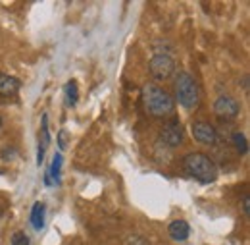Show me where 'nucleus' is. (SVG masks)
Here are the masks:
<instances>
[{"label": "nucleus", "instance_id": "obj_1", "mask_svg": "<svg viewBox=\"0 0 250 245\" xmlns=\"http://www.w3.org/2000/svg\"><path fill=\"white\" fill-rule=\"evenodd\" d=\"M143 104L146 112L156 118H166L175 110V98L154 83H148L143 87Z\"/></svg>", "mask_w": 250, "mask_h": 245}, {"label": "nucleus", "instance_id": "obj_2", "mask_svg": "<svg viewBox=\"0 0 250 245\" xmlns=\"http://www.w3.org/2000/svg\"><path fill=\"white\" fill-rule=\"evenodd\" d=\"M183 168L187 170L190 178L198 180L200 184H212L218 178V166L216 162L202 153H188L183 158Z\"/></svg>", "mask_w": 250, "mask_h": 245}, {"label": "nucleus", "instance_id": "obj_3", "mask_svg": "<svg viewBox=\"0 0 250 245\" xmlns=\"http://www.w3.org/2000/svg\"><path fill=\"white\" fill-rule=\"evenodd\" d=\"M175 97H177V102L187 110L198 104V98H200L198 85L187 72H179L175 75Z\"/></svg>", "mask_w": 250, "mask_h": 245}, {"label": "nucleus", "instance_id": "obj_4", "mask_svg": "<svg viewBox=\"0 0 250 245\" xmlns=\"http://www.w3.org/2000/svg\"><path fill=\"white\" fill-rule=\"evenodd\" d=\"M148 70H150V75L156 81H166V79H169L173 75L175 62L167 52H158L156 56H152L150 62H148Z\"/></svg>", "mask_w": 250, "mask_h": 245}, {"label": "nucleus", "instance_id": "obj_5", "mask_svg": "<svg viewBox=\"0 0 250 245\" xmlns=\"http://www.w3.org/2000/svg\"><path fill=\"white\" fill-rule=\"evenodd\" d=\"M239 110H241L239 100L235 97H231V95H221L214 100V112L219 118H225V120L235 118L239 114Z\"/></svg>", "mask_w": 250, "mask_h": 245}, {"label": "nucleus", "instance_id": "obj_6", "mask_svg": "<svg viewBox=\"0 0 250 245\" xmlns=\"http://www.w3.org/2000/svg\"><path fill=\"white\" fill-rule=\"evenodd\" d=\"M192 137L202 145H214L218 141V131L208 122H196L192 123Z\"/></svg>", "mask_w": 250, "mask_h": 245}, {"label": "nucleus", "instance_id": "obj_7", "mask_svg": "<svg viewBox=\"0 0 250 245\" xmlns=\"http://www.w3.org/2000/svg\"><path fill=\"white\" fill-rule=\"evenodd\" d=\"M160 135H162V141L166 145H169V147H177V145L183 143V127H181V123L175 122V120H169V122L166 123Z\"/></svg>", "mask_w": 250, "mask_h": 245}, {"label": "nucleus", "instance_id": "obj_8", "mask_svg": "<svg viewBox=\"0 0 250 245\" xmlns=\"http://www.w3.org/2000/svg\"><path fill=\"white\" fill-rule=\"evenodd\" d=\"M21 89V81L14 75L0 74V97H14Z\"/></svg>", "mask_w": 250, "mask_h": 245}, {"label": "nucleus", "instance_id": "obj_9", "mask_svg": "<svg viewBox=\"0 0 250 245\" xmlns=\"http://www.w3.org/2000/svg\"><path fill=\"white\" fill-rule=\"evenodd\" d=\"M167 232H169V238L175 240V242H185L190 234V228L185 220H173L169 226H167Z\"/></svg>", "mask_w": 250, "mask_h": 245}, {"label": "nucleus", "instance_id": "obj_10", "mask_svg": "<svg viewBox=\"0 0 250 245\" xmlns=\"http://www.w3.org/2000/svg\"><path fill=\"white\" fill-rule=\"evenodd\" d=\"M50 143V133H48V116L42 114V129H41V141H39V154H37V164L41 166L42 164V158H44V151Z\"/></svg>", "mask_w": 250, "mask_h": 245}, {"label": "nucleus", "instance_id": "obj_11", "mask_svg": "<svg viewBox=\"0 0 250 245\" xmlns=\"http://www.w3.org/2000/svg\"><path fill=\"white\" fill-rule=\"evenodd\" d=\"M31 226L35 230H41L44 226V203L37 201L31 209Z\"/></svg>", "mask_w": 250, "mask_h": 245}, {"label": "nucleus", "instance_id": "obj_12", "mask_svg": "<svg viewBox=\"0 0 250 245\" xmlns=\"http://www.w3.org/2000/svg\"><path fill=\"white\" fill-rule=\"evenodd\" d=\"M79 98V93H77V83L75 81H67L65 83V102L67 106H73Z\"/></svg>", "mask_w": 250, "mask_h": 245}, {"label": "nucleus", "instance_id": "obj_13", "mask_svg": "<svg viewBox=\"0 0 250 245\" xmlns=\"http://www.w3.org/2000/svg\"><path fill=\"white\" fill-rule=\"evenodd\" d=\"M233 143H235V147H237L239 154L249 153V141H247V137H245L243 133H235V135H233Z\"/></svg>", "mask_w": 250, "mask_h": 245}, {"label": "nucleus", "instance_id": "obj_14", "mask_svg": "<svg viewBox=\"0 0 250 245\" xmlns=\"http://www.w3.org/2000/svg\"><path fill=\"white\" fill-rule=\"evenodd\" d=\"M60 170H62V154L56 153L54 154V160H52V168H50V174L54 176L56 184H60Z\"/></svg>", "mask_w": 250, "mask_h": 245}, {"label": "nucleus", "instance_id": "obj_15", "mask_svg": "<svg viewBox=\"0 0 250 245\" xmlns=\"http://www.w3.org/2000/svg\"><path fill=\"white\" fill-rule=\"evenodd\" d=\"M12 245H29V238L25 236V232H16L12 236Z\"/></svg>", "mask_w": 250, "mask_h": 245}, {"label": "nucleus", "instance_id": "obj_16", "mask_svg": "<svg viewBox=\"0 0 250 245\" xmlns=\"http://www.w3.org/2000/svg\"><path fill=\"white\" fill-rule=\"evenodd\" d=\"M125 245H150V244H148V240L143 238V236H129V238L125 240Z\"/></svg>", "mask_w": 250, "mask_h": 245}, {"label": "nucleus", "instance_id": "obj_17", "mask_svg": "<svg viewBox=\"0 0 250 245\" xmlns=\"http://www.w3.org/2000/svg\"><path fill=\"white\" fill-rule=\"evenodd\" d=\"M58 143H60V149H62V151L67 147V131H65V129L60 131V135H58Z\"/></svg>", "mask_w": 250, "mask_h": 245}, {"label": "nucleus", "instance_id": "obj_18", "mask_svg": "<svg viewBox=\"0 0 250 245\" xmlns=\"http://www.w3.org/2000/svg\"><path fill=\"white\" fill-rule=\"evenodd\" d=\"M243 215L245 216L250 215V197L249 195H245V197H243Z\"/></svg>", "mask_w": 250, "mask_h": 245}, {"label": "nucleus", "instance_id": "obj_19", "mask_svg": "<svg viewBox=\"0 0 250 245\" xmlns=\"http://www.w3.org/2000/svg\"><path fill=\"white\" fill-rule=\"evenodd\" d=\"M0 127H2V116H0Z\"/></svg>", "mask_w": 250, "mask_h": 245}]
</instances>
